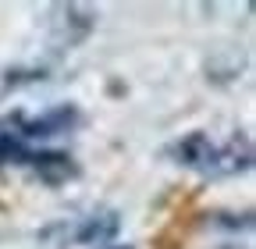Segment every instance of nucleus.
Wrapping results in <instances>:
<instances>
[{"instance_id":"1","label":"nucleus","mask_w":256,"mask_h":249,"mask_svg":"<svg viewBox=\"0 0 256 249\" xmlns=\"http://www.w3.org/2000/svg\"><path fill=\"white\" fill-rule=\"evenodd\" d=\"M168 157L203 178H235L252 168V146L246 136L217 139L210 132H188L168 146Z\"/></svg>"},{"instance_id":"2","label":"nucleus","mask_w":256,"mask_h":249,"mask_svg":"<svg viewBox=\"0 0 256 249\" xmlns=\"http://www.w3.org/2000/svg\"><path fill=\"white\" fill-rule=\"evenodd\" d=\"M121 232L118 210H92L68 221H54L40 232V242L50 249H78V246H107Z\"/></svg>"},{"instance_id":"3","label":"nucleus","mask_w":256,"mask_h":249,"mask_svg":"<svg viewBox=\"0 0 256 249\" xmlns=\"http://www.w3.org/2000/svg\"><path fill=\"white\" fill-rule=\"evenodd\" d=\"M82 124V114H78V107H72V104H60V107H50V110H43V114H36V118H14V124L11 121H4L0 128H11V136L18 139V142H32V139H54V136H68L72 128H78Z\"/></svg>"},{"instance_id":"4","label":"nucleus","mask_w":256,"mask_h":249,"mask_svg":"<svg viewBox=\"0 0 256 249\" xmlns=\"http://www.w3.org/2000/svg\"><path fill=\"white\" fill-rule=\"evenodd\" d=\"M22 164L32 168L40 174V182H46V185H64V182L78 178V164L68 157V153H60V150H40V153L28 150Z\"/></svg>"},{"instance_id":"5","label":"nucleus","mask_w":256,"mask_h":249,"mask_svg":"<svg viewBox=\"0 0 256 249\" xmlns=\"http://www.w3.org/2000/svg\"><path fill=\"white\" fill-rule=\"evenodd\" d=\"M54 14H60V18H54V25H57L60 43H68V46L86 40L96 25V11H89L82 4H60V8H54Z\"/></svg>"},{"instance_id":"6","label":"nucleus","mask_w":256,"mask_h":249,"mask_svg":"<svg viewBox=\"0 0 256 249\" xmlns=\"http://www.w3.org/2000/svg\"><path fill=\"white\" fill-rule=\"evenodd\" d=\"M107 249H136V246H107Z\"/></svg>"},{"instance_id":"7","label":"nucleus","mask_w":256,"mask_h":249,"mask_svg":"<svg viewBox=\"0 0 256 249\" xmlns=\"http://www.w3.org/2000/svg\"><path fill=\"white\" fill-rule=\"evenodd\" d=\"M224 249H238V246H224Z\"/></svg>"}]
</instances>
